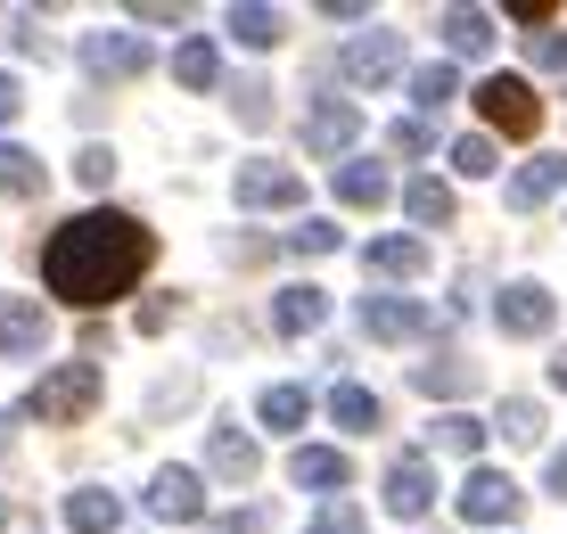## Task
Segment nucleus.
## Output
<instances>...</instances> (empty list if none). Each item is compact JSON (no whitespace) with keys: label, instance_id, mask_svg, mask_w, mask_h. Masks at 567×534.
<instances>
[{"label":"nucleus","instance_id":"nucleus-1","mask_svg":"<svg viewBox=\"0 0 567 534\" xmlns=\"http://www.w3.org/2000/svg\"><path fill=\"white\" fill-rule=\"evenodd\" d=\"M148 264H156L148 230L132 223V214H115V206H91V214H74V223L50 230L42 288L58 296V305H74V312H100V305H115V296L141 288Z\"/></svg>","mask_w":567,"mask_h":534},{"label":"nucleus","instance_id":"nucleus-2","mask_svg":"<svg viewBox=\"0 0 567 534\" xmlns=\"http://www.w3.org/2000/svg\"><path fill=\"white\" fill-rule=\"evenodd\" d=\"M107 394V370L100 362H58V370H42L33 379V394H25V420H42V428H74L91 403Z\"/></svg>","mask_w":567,"mask_h":534},{"label":"nucleus","instance_id":"nucleus-3","mask_svg":"<svg viewBox=\"0 0 567 534\" xmlns=\"http://www.w3.org/2000/svg\"><path fill=\"white\" fill-rule=\"evenodd\" d=\"M477 107H485V124H494L502 141H535V132H543V99H535L526 74H485ZM494 132H485V141H494Z\"/></svg>","mask_w":567,"mask_h":534},{"label":"nucleus","instance_id":"nucleus-4","mask_svg":"<svg viewBox=\"0 0 567 534\" xmlns=\"http://www.w3.org/2000/svg\"><path fill=\"white\" fill-rule=\"evenodd\" d=\"M494 321H502V338H551L559 296L543 288V280H511V288L494 296Z\"/></svg>","mask_w":567,"mask_h":534},{"label":"nucleus","instance_id":"nucleus-5","mask_svg":"<svg viewBox=\"0 0 567 534\" xmlns=\"http://www.w3.org/2000/svg\"><path fill=\"white\" fill-rule=\"evenodd\" d=\"M436 329V312L420 305V296H362V338H379V346H412Z\"/></svg>","mask_w":567,"mask_h":534},{"label":"nucleus","instance_id":"nucleus-6","mask_svg":"<svg viewBox=\"0 0 567 534\" xmlns=\"http://www.w3.org/2000/svg\"><path fill=\"white\" fill-rule=\"evenodd\" d=\"M230 197H239L247 214H271V206H305V173H297V165H271V156H256V165H239Z\"/></svg>","mask_w":567,"mask_h":534},{"label":"nucleus","instance_id":"nucleus-7","mask_svg":"<svg viewBox=\"0 0 567 534\" xmlns=\"http://www.w3.org/2000/svg\"><path fill=\"white\" fill-rule=\"evenodd\" d=\"M50 346V305L42 296H0V362H33Z\"/></svg>","mask_w":567,"mask_h":534},{"label":"nucleus","instance_id":"nucleus-8","mask_svg":"<svg viewBox=\"0 0 567 534\" xmlns=\"http://www.w3.org/2000/svg\"><path fill=\"white\" fill-rule=\"evenodd\" d=\"M526 510V493L502 477V469H468V485H461V518L468 526H511Z\"/></svg>","mask_w":567,"mask_h":534},{"label":"nucleus","instance_id":"nucleus-9","mask_svg":"<svg viewBox=\"0 0 567 534\" xmlns=\"http://www.w3.org/2000/svg\"><path fill=\"white\" fill-rule=\"evenodd\" d=\"M148 510H156V518H173V526H198L206 518V477H198V469H182V461L156 469V477H148Z\"/></svg>","mask_w":567,"mask_h":534},{"label":"nucleus","instance_id":"nucleus-10","mask_svg":"<svg viewBox=\"0 0 567 534\" xmlns=\"http://www.w3.org/2000/svg\"><path fill=\"white\" fill-rule=\"evenodd\" d=\"M362 141V107L354 99H321V107L305 115V156H346Z\"/></svg>","mask_w":567,"mask_h":534},{"label":"nucleus","instance_id":"nucleus-11","mask_svg":"<svg viewBox=\"0 0 567 534\" xmlns=\"http://www.w3.org/2000/svg\"><path fill=\"white\" fill-rule=\"evenodd\" d=\"M83 66H91V74H107V83H132V74L148 66V42H141V33L100 25V33H83Z\"/></svg>","mask_w":567,"mask_h":534},{"label":"nucleus","instance_id":"nucleus-12","mask_svg":"<svg viewBox=\"0 0 567 534\" xmlns=\"http://www.w3.org/2000/svg\"><path fill=\"white\" fill-rule=\"evenodd\" d=\"M559 189H567V156H526L511 182H502V206H511V214H535V206H551Z\"/></svg>","mask_w":567,"mask_h":534},{"label":"nucleus","instance_id":"nucleus-13","mask_svg":"<svg viewBox=\"0 0 567 534\" xmlns=\"http://www.w3.org/2000/svg\"><path fill=\"white\" fill-rule=\"evenodd\" d=\"M386 510H395V518H427V510H436V469H427L420 452H403V461L386 469Z\"/></svg>","mask_w":567,"mask_h":534},{"label":"nucleus","instance_id":"nucleus-14","mask_svg":"<svg viewBox=\"0 0 567 534\" xmlns=\"http://www.w3.org/2000/svg\"><path fill=\"white\" fill-rule=\"evenodd\" d=\"M288 477H297V485H312V493H329V502H338V493L354 485V461H346V452H329V444H297V452H288Z\"/></svg>","mask_w":567,"mask_h":534},{"label":"nucleus","instance_id":"nucleus-15","mask_svg":"<svg viewBox=\"0 0 567 534\" xmlns=\"http://www.w3.org/2000/svg\"><path fill=\"white\" fill-rule=\"evenodd\" d=\"M346 74L379 91L386 74H403V42H395V33H379V25H370V33H354V42H346Z\"/></svg>","mask_w":567,"mask_h":534},{"label":"nucleus","instance_id":"nucleus-16","mask_svg":"<svg viewBox=\"0 0 567 534\" xmlns=\"http://www.w3.org/2000/svg\"><path fill=\"white\" fill-rule=\"evenodd\" d=\"M362 271H386V280H420L427 271V239L420 230H386V239L362 247Z\"/></svg>","mask_w":567,"mask_h":534},{"label":"nucleus","instance_id":"nucleus-17","mask_svg":"<svg viewBox=\"0 0 567 534\" xmlns=\"http://www.w3.org/2000/svg\"><path fill=\"white\" fill-rule=\"evenodd\" d=\"M66 526L74 534H115L124 526V502H115L107 485H83V493H66Z\"/></svg>","mask_w":567,"mask_h":534},{"label":"nucleus","instance_id":"nucleus-18","mask_svg":"<svg viewBox=\"0 0 567 534\" xmlns=\"http://www.w3.org/2000/svg\"><path fill=\"white\" fill-rule=\"evenodd\" d=\"M206 461H214V477H230V485H247L264 469V452L256 437H239V428H214V444H206Z\"/></svg>","mask_w":567,"mask_h":534},{"label":"nucleus","instance_id":"nucleus-19","mask_svg":"<svg viewBox=\"0 0 567 534\" xmlns=\"http://www.w3.org/2000/svg\"><path fill=\"white\" fill-rule=\"evenodd\" d=\"M329 420H338L346 437H370V428H379V394H370L362 379H338L329 387Z\"/></svg>","mask_w":567,"mask_h":534},{"label":"nucleus","instance_id":"nucleus-20","mask_svg":"<svg viewBox=\"0 0 567 534\" xmlns=\"http://www.w3.org/2000/svg\"><path fill=\"white\" fill-rule=\"evenodd\" d=\"M271 321H280V338H305V329H321L329 321V296L321 288H280V305H271Z\"/></svg>","mask_w":567,"mask_h":534},{"label":"nucleus","instance_id":"nucleus-21","mask_svg":"<svg viewBox=\"0 0 567 534\" xmlns=\"http://www.w3.org/2000/svg\"><path fill=\"white\" fill-rule=\"evenodd\" d=\"M403 214H412L420 230H444L453 223V189H444L436 173H420V182H403Z\"/></svg>","mask_w":567,"mask_h":534},{"label":"nucleus","instance_id":"nucleus-22","mask_svg":"<svg viewBox=\"0 0 567 534\" xmlns=\"http://www.w3.org/2000/svg\"><path fill=\"white\" fill-rule=\"evenodd\" d=\"M436 33H444V50H453V58H477L485 42H494V17H485V9H444Z\"/></svg>","mask_w":567,"mask_h":534},{"label":"nucleus","instance_id":"nucleus-23","mask_svg":"<svg viewBox=\"0 0 567 534\" xmlns=\"http://www.w3.org/2000/svg\"><path fill=\"white\" fill-rule=\"evenodd\" d=\"M173 83H182V91H214V83H223V50H214L206 33L182 42V50H173Z\"/></svg>","mask_w":567,"mask_h":534},{"label":"nucleus","instance_id":"nucleus-24","mask_svg":"<svg viewBox=\"0 0 567 534\" xmlns=\"http://www.w3.org/2000/svg\"><path fill=\"white\" fill-rule=\"evenodd\" d=\"M453 91H461V66H453V58H427V66H412V107H420V124H427V115H436Z\"/></svg>","mask_w":567,"mask_h":534},{"label":"nucleus","instance_id":"nucleus-25","mask_svg":"<svg viewBox=\"0 0 567 534\" xmlns=\"http://www.w3.org/2000/svg\"><path fill=\"white\" fill-rule=\"evenodd\" d=\"M338 197H346V206H370V214H379L386 197H395V182H386V165H338Z\"/></svg>","mask_w":567,"mask_h":534},{"label":"nucleus","instance_id":"nucleus-26","mask_svg":"<svg viewBox=\"0 0 567 534\" xmlns=\"http://www.w3.org/2000/svg\"><path fill=\"white\" fill-rule=\"evenodd\" d=\"M0 189H9V197H42V156L0 141Z\"/></svg>","mask_w":567,"mask_h":534},{"label":"nucleus","instance_id":"nucleus-27","mask_svg":"<svg viewBox=\"0 0 567 534\" xmlns=\"http://www.w3.org/2000/svg\"><path fill=\"white\" fill-rule=\"evenodd\" d=\"M427 437H436L444 452H461V461H477V452H485V420H477V411H444Z\"/></svg>","mask_w":567,"mask_h":534},{"label":"nucleus","instance_id":"nucleus-28","mask_svg":"<svg viewBox=\"0 0 567 534\" xmlns=\"http://www.w3.org/2000/svg\"><path fill=\"white\" fill-rule=\"evenodd\" d=\"M256 420H264V428H305V420H312V394H305V387H264Z\"/></svg>","mask_w":567,"mask_h":534},{"label":"nucleus","instance_id":"nucleus-29","mask_svg":"<svg viewBox=\"0 0 567 534\" xmlns=\"http://www.w3.org/2000/svg\"><path fill=\"white\" fill-rule=\"evenodd\" d=\"M230 33H239V50H271L280 42V9H256V0H247V9H230Z\"/></svg>","mask_w":567,"mask_h":534},{"label":"nucleus","instance_id":"nucleus-30","mask_svg":"<svg viewBox=\"0 0 567 534\" xmlns=\"http://www.w3.org/2000/svg\"><path fill=\"white\" fill-rule=\"evenodd\" d=\"M453 173H468V182H485V173H502V148L485 141V132H468V141H453Z\"/></svg>","mask_w":567,"mask_h":534},{"label":"nucleus","instance_id":"nucleus-31","mask_svg":"<svg viewBox=\"0 0 567 534\" xmlns=\"http://www.w3.org/2000/svg\"><path fill=\"white\" fill-rule=\"evenodd\" d=\"M412 387H420V394H461V387H468V362H461V353H444V362H420Z\"/></svg>","mask_w":567,"mask_h":534},{"label":"nucleus","instance_id":"nucleus-32","mask_svg":"<svg viewBox=\"0 0 567 534\" xmlns=\"http://www.w3.org/2000/svg\"><path fill=\"white\" fill-rule=\"evenodd\" d=\"M502 437H511V444H535V437H543V403L511 394V403H502Z\"/></svg>","mask_w":567,"mask_h":534},{"label":"nucleus","instance_id":"nucleus-33","mask_svg":"<svg viewBox=\"0 0 567 534\" xmlns=\"http://www.w3.org/2000/svg\"><path fill=\"white\" fill-rule=\"evenodd\" d=\"M526 66H543V74H559V83H567V33H551V25L526 33Z\"/></svg>","mask_w":567,"mask_h":534},{"label":"nucleus","instance_id":"nucleus-34","mask_svg":"<svg viewBox=\"0 0 567 534\" xmlns=\"http://www.w3.org/2000/svg\"><path fill=\"white\" fill-rule=\"evenodd\" d=\"M338 247H346V239H338V223H321V214L288 230V255H338Z\"/></svg>","mask_w":567,"mask_h":534},{"label":"nucleus","instance_id":"nucleus-35","mask_svg":"<svg viewBox=\"0 0 567 534\" xmlns=\"http://www.w3.org/2000/svg\"><path fill=\"white\" fill-rule=\"evenodd\" d=\"M305 534H370V526H362V510L338 493V502H321V510H312V526H305Z\"/></svg>","mask_w":567,"mask_h":534},{"label":"nucleus","instance_id":"nucleus-36","mask_svg":"<svg viewBox=\"0 0 567 534\" xmlns=\"http://www.w3.org/2000/svg\"><path fill=\"white\" fill-rule=\"evenodd\" d=\"M230 107H239L247 132H264L271 124V83H239V91H230Z\"/></svg>","mask_w":567,"mask_h":534},{"label":"nucleus","instance_id":"nucleus-37","mask_svg":"<svg viewBox=\"0 0 567 534\" xmlns=\"http://www.w3.org/2000/svg\"><path fill=\"white\" fill-rule=\"evenodd\" d=\"M74 173H83V189H107V173H115V148H83V156H74Z\"/></svg>","mask_w":567,"mask_h":534},{"label":"nucleus","instance_id":"nucleus-38","mask_svg":"<svg viewBox=\"0 0 567 534\" xmlns=\"http://www.w3.org/2000/svg\"><path fill=\"white\" fill-rule=\"evenodd\" d=\"M386 148H395V156H427V124H420V115H403V124L386 132Z\"/></svg>","mask_w":567,"mask_h":534},{"label":"nucleus","instance_id":"nucleus-39","mask_svg":"<svg viewBox=\"0 0 567 534\" xmlns=\"http://www.w3.org/2000/svg\"><path fill=\"white\" fill-rule=\"evenodd\" d=\"M17 107H25V83H17V74H0V132L17 124Z\"/></svg>","mask_w":567,"mask_h":534},{"label":"nucleus","instance_id":"nucleus-40","mask_svg":"<svg viewBox=\"0 0 567 534\" xmlns=\"http://www.w3.org/2000/svg\"><path fill=\"white\" fill-rule=\"evenodd\" d=\"M214 534H271V518H264V510H239V518H223Z\"/></svg>","mask_w":567,"mask_h":534},{"label":"nucleus","instance_id":"nucleus-41","mask_svg":"<svg viewBox=\"0 0 567 534\" xmlns=\"http://www.w3.org/2000/svg\"><path fill=\"white\" fill-rule=\"evenodd\" d=\"M543 485H551L559 502H567V452H551V461H543Z\"/></svg>","mask_w":567,"mask_h":534},{"label":"nucleus","instance_id":"nucleus-42","mask_svg":"<svg viewBox=\"0 0 567 534\" xmlns=\"http://www.w3.org/2000/svg\"><path fill=\"white\" fill-rule=\"evenodd\" d=\"M551 387L567 394V353H551Z\"/></svg>","mask_w":567,"mask_h":534},{"label":"nucleus","instance_id":"nucleus-43","mask_svg":"<svg viewBox=\"0 0 567 534\" xmlns=\"http://www.w3.org/2000/svg\"><path fill=\"white\" fill-rule=\"evenodd\" d=\"M9 437H17V411H0V452H9Z\"/></svg>","mask_w":567,"mask_h":534},{"label":"nucleus","instance_id":"nucleus-44","mask_svg":"<svg viewBox=\"0 0 567 534\" xmlns=\"http://www.w3.org/2000/svg\"><path fill=\"white\" fill-rule=\"evenodd\" d=\"M0 526H9V510H0Z\"/></svg>","mask_w":567,"mask_h":534}]
</instances>
